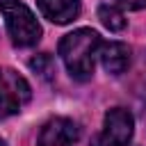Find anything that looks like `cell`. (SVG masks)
<instances>
[{"label":"cell","instance_id":"1","mask_svg":"<svg viewBox=\"0 0 146 146\" xmlns=\"http://www.w3.org/2000/svg\"><path fill=\"white\" fill-rule=\"evenodd\" d=\"M100 34L89 30V27H80L68 32L62 43H59V55L64 66L68 68V73L75 80H89L94 73V62L98 57V48H100Z\"/></svg>","mask_w":146,"mask_h":146},{"label":"cell","instance_id":"2","mask_svg":"<svg viewBox=\"0 0 146 146\" xmlns=\"http://www.w3.org/2000/svg\"><path fill=\"white\" fill-rule=\"evenodd\" d=\"M0 11L5 16L11 43L18 48H30L41 39V25L30 7L21 0H0Z\"/></svg>","mask_w":146,"mask_h":146},{"label":"cell","instance_id":"3","mask_svg":"<svg viewBox=\"0 0 146 146\" xmlns=\"http://www.w3.org/2000/svg\"><path fill=\"white\" fill-rule=\"evenodd\" d=\"M135 132V119L123 107H112L105 114L103 130L94 137L91 146H128Z\"/></svg>","mask_w":146,"mask_h":146},{"label":"cell","instance_id":"4","mask_svg":"<svg viewBox=\"0 0 146 146\" xmlns=\"http://www.w3.org/2000/svg\"><path fill=\"white\" fill-rule=\"evenodd\" d=\"M30 100V84L14 68H0V119L16 114Z\"/></svg>","mask_w":146,"mask_h":146},{"label":"cell","instance_id":"5","mask_svg":"<svg viewBox=\"0 0 146 146\" xmlns=\"http://www.w3.org/2000/svg\"><path fill=\"white\" fill-rule=\"evenodd\" d=\"M80 137V128L75 121L64 119V116H55L48 123H43L36 146H75Z\"/></svg>","mask_w":146,"mask_h":146},{"label":"cell","instance_id":"6","mask_svg":"<svg viewBox=\"0 0 146 146\" xmlns=\"http://www.w3.org/2000/svg\"><path fill=\"white\" fill-rule=\"evenodd\" d=\"M98 57L110 75H121L130 66V48L121 41H100Z\"/></svg>","mask_w":146,"mask_h":146},{"label":"cell","instance_id":"7","mask_svg":"<svg viewBox=\"0 0 146 146\" xmlns=\"http://www.w3.org/2000/svg\"><path fill=\"white\" fill-rule=\"evenodd\" d=\"M39 11L55 25H66L80 16V0H36Z\"/></svg>","mask_w":146,"mask_h":146},{"label":"cell","instance_id":"8","mask_svg":"<svg viewBox=\"0 0 146 146\" xmlns=\"http://www.w3.org/2000/svg\"><path fill=\"white\" fill-rule=\"evenodd\" d=\"M98 18L110 32H119L125 27V16L116 5H100L98 7Z\"/></svg>","mask_w":146,"mask_h":146},{"label":"cell","instance_id":"9","mask_svg":"<svg viewBox=\"0 0 146 146\" xmlns=\"http://www.w3.org/2000/svg\"><path fill=\"white\" fill-rule=\"evenodd\" d=\"M30 66H32L43 80H50V78L55 75V62H52L50 55H39V57H34V59L30 62Z\"/></svg>","mask_w":146,"mask_h":146},{"label":"cell","instance_id":"10","mask_svg":"<svg viewBox=\"0 0 146 146\" xmlns=\"http://www.w3.org/2000/svg\"><path fill=\"white\" fill-rule=\"evenodd\" d=\"M119 5H121L123 9H132V11L146 9V0H119Z\"/></svg>","mask_w":146,"mask_h":146},{"label":"cell","instance_id":"11","mask_svg":"<svg viewBox=\"0 0 146 146\" xmlns=\"http://www.w3.org/2000/svg\"><path fill=\"white\" fill-rule=\"evenodd\" d=\"M0 146H7V144H5V141H2V139H0Z\"/></svg>","mask_w":146,"mask_h":146}]
</instances>
